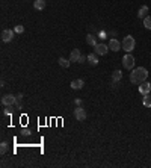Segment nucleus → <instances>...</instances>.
Listing matches in <instances>:
<instances>
[{"instance_id": "20", "label": "nucleus", "mask_w": 151, "mask_h": 168, "mask_svg": "<svg viewBox=\"0 0 151 168\" xmlns=\"http://www.w3.org/2000/svg\"><path fill=\"white\" fill-rule=\"evenodd\" d=\"M0 153H2V155H6L8 153V142H2V144H0Z\"/></svg>"}, {"instance_id": "21", "label": "nucleus", "mask_w": 151, "mask_h": 168, "mask_svg": "<svg viewBox=\"0 0 151 168\" xmlns=\"http://www.w3.org/2000/svg\"><path fill=\"white\" fill-rule=\"evenodd\" d=\"M21 100H23V94H17V102H15V105H17L18 109H21Z\"/></svg>"}, {"instance_id": "8", "label": "nucleus", "mask_w": 151, "mask_h": 168, "mask_svg": "<svg viewBox=\"0 0 151 168\" xmlns=\"http://www.w3.org/2000/svg\"><path fill=\"white\" fill-rule=\"evenodd\" d=\"M107 45H109V49H110L112 52H118V50H121V47H122V44H121L118 39H115V38H112Z\"/></svg>"}, {"instance_id": "19", "label": "nucleus", "mask_w": 151, "mask_h": 168, "mask_svg": "<svg viewBox=\"0 0 151 168\" xmlns=\"http://www.w3.org/2000/svg\"><path fill=\"white\" fill-rule=\"evenodd\" d=\"M144 26H145V29L151 30V17H150V15H147V17L144 18Z\"/></svg>"}, {"instance_id": "12", "label": "nucleus", "mask_w": 151, "mask_h": 168, "mask_svg": "<svg viewBox=\"0 0 151 168\" xmlns=\"http://www.w3.org/2000/svg\"><path fill=\"white\" fill-rule=\"evenodd\" d=\"M148 11H150V9H148V6H147V5H142V6L139 8L138 17H139V18H145V17L148 15Z\"/></svg>"}, {"instance_id": "18", "label": "nucleus", "mask_w": 151, "mask_h": 168, "mask_svg": "<svg viewBox=\"0 0 151 168\" xmlns=\"http://www.w3.org/2000/svg\"><path fill=\"white\" fill-rule=\"evenodd\" d=\"M88 61H89V64H91V65H97V64H98V58H97V53H95V55H94V53L88 55Z\"/></svg>"}, {"instance_id": "14", "label": "nucleus", "mask_w": 151, "mask_h": 168, "mask_svg": "<svg viewBox=\"0 0 151 168\" xmlns=\"http://www.w3.org/2000/svg\"><path fill=\"white\" fill-rule=\"evenodd\" d=\"M121 79H122V73H121L119 70H115L113 73H112V82L116 83V82H119Z\"/></svg>"}, {"instance_id": "25", "label": "nucleus", "mask_w": 151, "mask_h": 168, "mask_svg": "<svg viewBox=\"0 0 151 168\" xmlns=\"http://www.w3.org/2000/svg\"><path fill=\"white\" fill-rule=\"evenodd\" d=\"M86 58H88V56H83V55H82V58H80V64H83V62H85V59H86Z\"/></svg>"}, {"instance_id": "2", "label": "nucleus", "mask_w": 151, "mask_h": 168, "mask_svg": "<svg viewBox=\"0 0 151 168\" xmlns=\"http://www.w3.org/2000/svg\"><path fill=\"white\" fill-rule=\"evenodd\" d=\"M122 49L127 52V53H132L133 50H135V47H136V41H135V38L132 36V35H127V36H124V39H122Z\"/></svg>"}, {"instance_id": "7", "label": "nucleus", "mask_w": 151, "mask_h": 168, "mask_svg": "<svg viewBox=\"0 0 151 168\" xmlns=\"http://www.w3.org/2000/svg\"><path fill=\"white\" fill-rule=\"evenodd\" d=\"M109 50H110V49H109V45H106V44H103V42H100V44H97V45L94 47V52H95L97 55H100V56L106 55Z\"/></svg>"}, {"instance_id": "11", "label": "nucleus", "mask_w": 151, "mask_h": 168, "mask_svg": "<svg viewBox=\"0 0 151 168\" xmlns=\"http://www.w3.org/2000/svg\"><path fill=\"white\" fill-rule=\"evenodd\" d=\"M70 85H71L73 89H82L85 86V82H83V79H74Z\"/></svg>"}, {"instance_id": "13", "label": "nucleus", "mask_w": 151, "mask_h": 168, "mask_svg": "<svg viewBox=\"0 0 151 168\" xmlns=\"http://www.w3.org/2000/svg\"><path fill=\"white\" fill-rule=\"evenodd\" d=\"M33 8L36 11H42L45 8V0H35V2H33Z\"/></svg>"}, {"instance_id": "10", "label": "nucleus", "mask_w": 151, "mask_h": 168, "mask_svg": "<svg viewBox=\"0 0 151 168\" xmlns=\"http://www.w3.org/2000/svg\"><path fill=\"white\" fill-rule=\"evenodd\" d=\"M80 58H82V53L79 49H73L71 55H70V61L71 62H80Z\"/></svg>"}, {"instance_id": "15", "label": "nucleus", "mask_w": 151, "mask_h": 168, "mask_svg": "<svg viewBox=\"0 0 151 168\" xmlns=\"http://www.w3.org/2000/svg\"><path fill=\"white\" fill-rule=\"evenodd\" d=\"M86 42H88L89 45H92V47H95V45L98 44V42H97V38H95L92 33H89V35L86 36Z\"/></svg>"}, {"instance_id": "1", "label": "nucleus", "mask_w": 151, "mask_h": 168, "mask_svg": "<svg viewBox=\"0 0 151 168\" xmlns=\"http://www.w3.org/2000/svg\"><path fill=\"white\" fill-rule=\"evenodd\" d=\"M148 77V70L144 68V67H138V68H133L132 73H130V82L133 85H141L147 80Z\"/></svg>"}, {"instance_id": "6", "label": "nucleus", "mask_w": 151, "mask_h": 168, "mask_svg": "<svg viewBox=\"0 0 151 168\" xmlns=\"http://www.w3.org/2000/svg\"><path fill=\"white\" fill-rule=\"evenodd\" d=\"M14 35H15V30H12V29H5L0 36H2V41H3V42H11V41L14 39Z\"/></svg>"}, {"instance_id": "17", "label": "nucleus", "mask_w": 151, "mask_h": 168, "mask_svg": "<svg viewBox=\"0 0 151 168\" xmlns=\"http://www.w3.org/2000/svg\"><path fill=\"white\" fill-rule=\"evenodd\" d=\"M142 105H144L145 108H151V95H150V94L144 95V99H142Z\"/></svg>"}, {"instance_id": "23", "label": "nucleus", "mask_w": 151, "mask_h": 168, "mask_svg": "<svg viewBox=\"0 0 151 168\" xmlns=\"http://www.w3.org/2000/svg\"><path fill=\"white\" fill-rule=\"evenodd\" d=\"M3 114L5 115H11L12 114V106H6V109L3 111Z\"/></svg>"}, {"instance_id": "24", "label": "nucleus", "mask_w": 151, "mask_h": 168, "mask_svg": "<svg viewBox=\"0 0 151 168\" xmlns=\"http://www.w3.org/2000/svg\"><path fill=\"white\" fill-rule=\"evenodd\" d=\"M21 135H23V136H29V135H30V130H29V129H23V130H21Z\"/></svg>"}, {"instance_id": "5", "label": "nucleus", "mask_w": 151, "mask_h": 168, "mask_svg": "<svg viewBox=\"0 0 151 168\" xmlns=\"http://www.w3.org/2000/svg\"><path fill=\"white\" fill-rule=\"evenodd\" d=\"M74 117H76L77 121H85V120H86V111L82 106H77L74 109Z\"/></svg>"}, {"instance_id": "26", "label": "nucleus", "mask_w": 151, "mask_h": 168, "mask_svg": "<svg viewBox=\"0 0 151 168\" xmlns=\"http://www.w3.org/2000/svg\"><path fill=\"white\" fill-rule=\"evenodd\" d=\"M100 38L104 39V38H106V33H104V32H101V33H100Z\"/></svg>"}, {"instance_id": "9", "label": "nucleus", "mask_w": 151, "mask_h": 168, "mask_svg": "<svg viewBox=\"0 0 151 168\" xmlns=\"http://www.w3.org/2000/svg\"><path fill=\"white\" fill-rule=\"evenodd\" d=\"M139 92L142 94V95H147V94H150L151 92V83L150 82H144V83H141L139 85Z\"/></svg>"}, {"instance_id": "4", "label": "nucleus", "mask_w": 151, "mask_h": 168, "mask_svg": "<svg viewBox=\"0 0 151 168\" xmlns=\"http://www.w3.org/2000/svg\"><path fill=\"white\" fill-rule=\"evenodd\" d=\"M15 102H17V95H14V94H5L2 97L3 106H12V105H15Z\"/></svg>"}, {"instance_id": "3", "label": "nucleus", "mask_w": 151, "mask_h": 168, "mask_svg": "<svg viewBox=\"0 0 151 168\" xmlns=\"http://www.w3.org/2000/svg\"><path fill=\"white\" fill-rule=\"evenodd\" d=\"M135 58L132 56V53H127L124 58H122V65L124 68H127V70H133L135 68Z\"/></svg>"}, {"instance_id": "16", "label": "nucleus", "mask_w": 151, "mask_h": 168, "mask_svg": "<svg viewBox=\"0 0 151 168\" xmlns=\"http://www.w3.org/2000/svg\"><path fill=\"white\" fill-rule=\"evenodd\" d=\"M70 62H71V61H70V59H65V58H59V59H58V64H59L62 68H68V67H70Z\"/></svg>"}, {"instance_id": "22", "label": "nucleus", "mask_w": 151, "mask_h": 168, "mask_svg": "<svg viewBox=\"0 0 151 168\" xmlns=\"http://www.w3.org/2000/svg\"><path fill=\"white\" fill-rule=\"evenodd\" d=\"M14 30H15V33H23L24 32V26L23 25H17Z\"/></svg>"}]
</instances>
